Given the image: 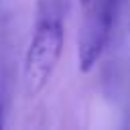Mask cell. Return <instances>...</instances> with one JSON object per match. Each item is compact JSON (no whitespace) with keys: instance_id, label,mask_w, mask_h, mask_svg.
Returning <instances> with one entry per match:
<instances>
[{"instance_id":"1","label":"cell","mask_w":130,"mask_h":130,"mask_svg":"<svg viewBox=\"0 0 130 130\" xmlns=\"http://www.w3.org/2000/svg\"><path fill=\"white\" fill-rule=\"evenodd\" d=\"M65 45L63 8L55 0H43L37 12L30 43L24 53L22 87L26 98H37L49 83Z\"/></svg>"},{"instance_id":"2","label":"cell","mask_w":130,"mask_h":130,"mask_svg":"<svg viewBox=\"0 0 130 130\" xmlns=\"http://www.w3.org/2000/svg\"><path fill=\"white\" fill-rule=\"evenodd\" d=\"M120 0H89V10L79 28L77 41V61L79 71L87 73L100 61L114 26Z\"/></svg>"},{"instance_id":"3","label":"cell","mask_w":130,"mask_h":130,"mask_svg":"<svg viewBox=\"0 0 130 130\" xmlns=\"http://www.w3.org/2000/svg\"><path fill=\"white\" fill-rule=\"evenodd\" d=\"M79 2H81L83 6H87V4H89V0H79Z\"/></svg>"}]
</instances>
